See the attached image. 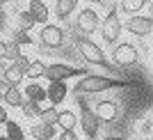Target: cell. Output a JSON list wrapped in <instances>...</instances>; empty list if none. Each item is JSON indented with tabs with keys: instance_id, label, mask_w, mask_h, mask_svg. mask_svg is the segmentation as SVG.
Returning <instances> with one entry per match:
<instances>
[{
	"instance_id": "8992f818",
	"label": "cell",
	"mask_w": 153,
	"mask_h": 140,
	"mask_svg": "<svg viewBox=\"0 0 153 140\" xmlns=\"http://www.w3.org/2000/svg\"><path fill=\"white\" fill-rule=\"evenodd\" d=\"M123 30H128V35L140 39H146L153 35V16H144V14H133L128 16L123 23Z\"/></svg>"
},
{
	"instance_id": "6da1fadb",
	"label": "cell",
	"mask_w": 153,
	"mask_h": 140,
	"mask_svg": "<svg viewBox=\"0 0 153 140\" xmlns=\"http://www.w3.org/2000/svg\"><path fill=\"white\" fill-rule=\"evenodd\" d=\"M126 81H117V78L110 76H98V74H87V76L80 78V83L76 85V92H85V94H101V92H108V90H119L126 87Z\"/></svg>"
},
{
	"instance_id": "cb8c5ba5",
	"label": "cell",
	"mask_w": 153,
	"mask_h": 140,
	"mask_svg": "<svg viewBox=\"0 0 153 140\" xmlns=\"http://www.w3.org/2000/svg\"><path fill=\"white\" fill-rule=\"evenodd\" d=\"M44 71H46V62H41V60H30V67H27V71H25V78H30V81L44 78Z\"/></svg>"
},
{
	"instance_id": "f1b7e54d",
	"label": "cell",
	"mask_w": 153,
	"mask_h": 140,
	"mask_svg": "<svg viewBox=\"0 0 153 140\" xmlns=\"http://www.w3.org/2000/svg\"><path fill=\"white\" fill-rule=\"evenodd\" d=\"M96 5H101L105 12H112V9H117V5H119V2H117V0H98Z\"/></svg>"
},
{
	"instance_id": "2e32d148",
	"label": "cell",
	"mask_w": 153,
	"mask_h": 140,
	"mask_svg": "<svg viewBox=\"0 0 153 140\" xmlns=\"http://www.w3.org/2000/svg\"><path fill=\"white\" fill-rule=\"evenodd\" d=\"M55 126H59V131H76L78 126V115L73 110H57V120H55Z\"/></svg>"
},
{
	"instance_id": "484cf974",
	"label": "cell",
	"mask_w": 153,
	"mask_h": 140,
	"mask_svg": "<svg viewBox=\"0 0 153 140\" xmlns=\"http://www.w3.org/2000/svg\"><path fill=\"white\" fill-rule=\"evenodd\" d=\"M19 55H23V51H21L19 44H14V41H7V48H5V60H9V62H14Z\"/></svg>"
},
{
	"instance_id": "d6986e66",
	"label": "cell",
	"mask_w": 153,
	"mask_h": 140,
	"mask_svg": "<svg viewBox=\"0 0 153 140\" xmlns=\"http://www.w3.org/2000/svg\"><path fill=\"white\" fill-rule=\"evenodd\" d=\"M21 115H23V120H27L32 124V122H39V115H41V103L37 101H23V106H21Z\"/></svg>"
},
{
	"instance_id": "3957f363",
	"label": "cell",
	"mask_w": 153,
	"mask_h": 140,
	"mask_svg": "<svg viewBox=\"0 0 153 140\" xmlns=\"http://www.w3.org/2000/svg\"><path fill=\"white\" fill-rule=\"evenodd\" d=\"M76 48H78V53H80V57H82L85 62L98 64V67H110L108 55L103 53V48L96 44L94 39L82 37V35H80V37H76Z\"/></svg>"
},
{
	"instance_id": "52a82bcc",
	"label": "cell",
	"mask_w": 153,
	"mask_h": 140,
	"mask_svg": "<svg viewBox=\"0 0 153 140\" xmlns=\"http://www.w3.org/2000/svg\"><path fill=\"white\" fill-rule=\"evenodd\" d=\"M87 74H89V71L80 69V67H71V64H64V62H53V64H46L44 78H48L51 83H55V81H66V78L87 76Z\"/></svg>"
},
{
	"instance_id": "4316f807",
	"label": "cell",
	"mask_w": 153,
	"mask_h": 140,
	"mask_svg": "<svg viewBox=\"0 0 153 140\" xmlns=\"http://www.w3.org/2000/svg\"><path fill=\"white\" fill-rule=\"evenodd\" d=\"M137 131H140V135H142V138H149V135L153 133V129H151V122H149V117L140 120V126H137Z\"/></svg>"
},
{
	"instance_id": "d590c367",
	"label": "cell",
	"mask_w": 153,
	"mask_h": 140,
	"mask_svg": "<svg viewBox=\"0 0 153 140\" xmlns=\"http://www.w3.org/2000/svg\"><path fill=\"white\" fill-rule=\"evenodd\" d=\"M105 140H123V138H119V135H114V138H105Z\"/></svg>"
},
{
	"instance_id": "8fae6325",
	"label": "cell",
	"mask_w": 153,
	"mask_h": 140,
	"mask_svg": "<svg viewBox=\"0 0 153 140\" xmlns=\"http://www.w3.org/2000/svg\"><path fill=\"white\" fill-rule=\"evenodd\" d=\"M27 14L39 26L51 23V9H48V5H46L44 0H27Z\"/></svg>"
},
{
	"instance_id": "d6a6232c",
	"label": "cell",
	"mask_w": 153,
	"mask_h": 140,
	"mask_svg": "<svg viewBox=\"0 0 153 140\" xmlns=\"http://www.w3.org/2000/svg\"><path fill=\"white\" fill-rule=\"evenodd\" d=\"M5 48H7V41H2V39H0V60L5 57Z\"/></svg>"
},
{
	"instance_id": "f35d334b",
	"label": "cell",
	"mask_w": 153,
	"mask_h": 140,
	"mask_svg": "<svg viewBox=\"0 0 153 140\" xmlns=\"http://www.w3.org/2000/svg\"><path fill=\"white\" fill-rule=\"evenodd\" d=\"M0 140H7V138H5V135H0Z\"/></svg>"
},
{
	"instance_id": "7c38bea8",
	"label": "cell",
	"mask_w": 153,
	"mask_h": 140,
	"mask_svg": "<svg viewBox=\"0 0 153 140\" xmlns=\"http://www.w3.org/2000/svg\"><path fill=\"white\" fill-rule=\"evenodd\" d=\"M66 94H69V87H66V83H64V81L48 83V87H46V101L53 103L55 108H57L59 103L66 101Z\"/></svg>"
},
{
	"instance_id": "ba28073f",
	"label": "cell",
	"mask_w": 153,
	"mask_h": 140,
	"mask_svg": "<svg viewBox=\"0 0 153 140\" xmlns=\"http://www.w3.org/2000/svg\"><path fill=\"white\" fill-rule=\"evenodd\" d=\"M64 28H59L57 23H46L41 30H39V44L44 46V48H59L64 46Z\"/></svg>"
},
{
	"instance_id": "4dcf8cb0",
	"label": "cell",
	"mask_w": 153,
	"mask_h": 140,
	"mask_svg": "<svg viewBox=\"0 0 153 140\" xmlns=\"http://www.w3.org/2000/svg\"><path fill=\"white\" fill-rule=\"evenodd\" d=\"M7 120H9V113H7V108L0 103V124H5Z\"/></svg>"
},
{
	"instance_id": "5bb4252c",
	"label": "cell",
	"mask_w": 153,
	"mask_h": 140,
	"mask_svg": "<svg viewBox=\"0 0 153 140\" xmlns=\"http://www.w3.org/2000/svg\"><path fill=\"white\" fill-rule=\"evenodd\" d=\"M30 138L34 140H55V124H46V122H32L27 129Z\"/></svg>"
},
{
	"instance_id": "d4e9b609",
	"label": "cell",
	"mask_w": 153,
	"mask_h": 140,
	"mask_svg": "<svg viewBox=\"0 0 153 140\" xmlns=\"http://www.w3.org/2000/svg\"><path fill=\"white\" fill-rule=\"evenodd\" d=\"M9 35H12V41H14V44H19V46H32V44H34V39L30 37V32H23V30H12Z\"/></svg>"
},
{
	"instance_id": "ac0fdd59",
	"label": "cell",
	"mask_w": 153,
	"mask_h": 140,
	"mask_svg": "<svg viewBox=\"0 0 153 140\" xmlns=\"http://www.w3.org/2000/svg\"><path fill=\"white\" fill-rule=\"evenodd\" d=\"M23 96H25L27 101H37V103H41V101H46V87L32 81V83L25 85V90H23Z\"/></svg>"
},
{
	"instance_id": "74e56055",
	"label": "cell",
	"mask_w": 153,
	"mask_h": 140,
	"mask_svg": "<svg viewBox=\"0 0 153 140\" xmlns=\"http://www.w3.org/2000/svg\"><path fill=\"white\" fill-rule=\"evenodd\" d=\"M0 103H2V92H0Z\"/></svg>"
},
{
	"instance_id": "44dd1931",
	"label": "cell",
	"mask_w": 153,
	"mask_h": 140,
	"mask_svg": "<svg viewBox=\"0 0 153 140\" xmlns=\"http://www.w3.org/2000/svg\"><path fill=\"white\" fill-rule=\"evenodd\" d=\"M2 126H5V138H7V140H27V138H25V131L19 126V122L7 120Z\"/></svg>"
},
{
	"instance_id": "4fadbf2b",
	"label": "cell",
	"mask_w": 153,
	"mask_h": 140,
	"mask_svg": "<svg viewBox=\"0 0 153 140\" xmlns=\"http://www.w3.org/2000/svg\"><path fill=\"white\" fill-rule=\"evenodd\" d=\"M78 5H80V0H55V19L57 21H69L73 14L78 12Z\"/></svg>"
},
{
	"instance_id": "836d02e7",
	"label": "cell",
	"mask_w": 153,
	"mask_h": 140,
	"mask_svg": "<svg viewBox=\"0 0 153 140\" xmlns=\"http://www.w3.org/2000/svg\"><path fill=\"white\" fill-rule=\"evenodd\" d=\"M7 87H9V85H7L5 81H2V76H0V92H2V90H7Z\"/></svg>"
},
{
	"instance_id": "f546056e",
	"label": "cell",
	"mask_w": 153,
	"mask_h": 140,
	"mask_svg": "<svg viewBox=\"0 0 153 140\" xmlns=\"http://www.w3.org/2000/svg\"><path fill=\"white\" fill-rule=\"evenodd\" d=\"M57 140H78V135H76V131H62L59 135H55Z\"/></svg>"
},
{
	"instance_id": "7a4b0ae2",
	"label": "cell",
	"mask_w": 153,
	"mask_h": 140,
	"mask_svg": "<svg viewBox=\"0 0 153 140\" xmlns=\"http://www.w3.org/2000/svg\"><path fill=\"white\" fill-rule=\"evenodd\" d=\"M98 32H101L103 44H108V46L119 44V39H121V35H123V21L119 19V12H117V9L108 12L105 19H101Z\"/></svg>"
},
{
	"instance_id": "e575fe53",
	"label": "cell",
	"mask_w": 153,
	"mask_h": 140,
	"mask_svg": "<svg viewBox=\"0 0 153 140\" xmlns=\"http://www.w3.org/2000/svg\"><path fill=\"white\" fill-rule=\"evenodd\" d=\"M146 117H149V122H151V129H153V110H151V113L146 115Z\"/></svg>"
},
{
	"instance_id": "603a6c76",
	"label": "cell",
	"mask_w": 153,
	"mask_h": 140,
	"mask_svg": "<svg viewBox=\"0 0 153 140\" xmlns=\"http://www.w3.org/2000/svg\"><path fill=\"white\" fill-rule=\"evenodd\" d=\"M57 120V108L48 101H41V115H39V122H46V124H55Z\"/></svg>"
},
{
	"instance_id": "83f0119b",
	"label": "cell",
	"mask_w": 153,
	"mask_h": 140,
	"mask_svg": "<svg viewBox=\"0 0 153 140\" xmlns=\"http://www.w3.org/2000/svg\"><path fill=\"white\" fill-rule=\"evenodd\" d=\"M14 64H16V67H19V69L23 71V74H25V71H27V67H30V57H27L25 53H23V55H19L16 60H14Z\"/></svg>"
},
{
	"instance_id": "9a60e30c",
	"label": "cell",
	"mask_w": 153,
	"mask_h": 140,
	"mask_svg": "<svg viewBox=\"0 0 153 140\" xmlns=\"http://www.w3.org/2000/svg\"><path fill=\"white\" fill-rule=\"evenodd\" d=\"M25 101L23 96V90L16 87V85H9L7 90H2V106L5 108H21Z\"/></svg>"
},
{
	"instance_id": "8d00e7d4",
	"label": "cell",
	"mask_w": 153,
	"mask_h": 140,
	"mask_svg": "<svg viewBox=\"0 0 153 140\" xmlns=\"http://www.w3.org/2000/svg\"><path fill=\"white\" fill-rule=\"evenodd\" d=\"M87 2H89V5H96V2H98V0H87Z\"/></svg>"
},
{
	"instance_id": "e0dca14e",
	"label": "cell",
	"mask_w": 153,
	"mask_h": 140,
	"mask_svg": "<svg viewBox=\"0 0 153 140\" xmlns=\"http://www.w3.org/2000/svg\"><path fill=\"white\" fill-rule=\"evenodd\" d=\"M34 26H37V23L32 21V16L27 14V9H16V12H14V30L30 32Z\"/></svg>"
},
{
	"instance_id": "1f68e13d",
	"label": "cell",
	"mask_w": 153,
	"mask_h": 140,
	"mask_svg": "<svg viewBox=\"0 0 153 140\" xmlns=\"http://www.w3.org/2000/svg\"><path fill=\"white\" fill-rule=\"evenodd\" d=\"M9 64H12V62H9V60H5V57L0 60V76H2V74L7 71V67H9Z\"/></svg>"
},
{
	"instance_id": "ffe728a7",
	"label": "cell",
	"mask_w": 153,
	"mask_h": 140,
	"mask_svg": "<svg viewBox=\"0 0 153 140\" xmlns=\"http://www.w3.org/2000/svg\"><path fill=\"white\" fill-rule=\"evenodd\" d=\"M23 78H25V74H23V71H21L14 62L9 64V67H7V71L2 74V81H5L7 85H16V87L23 83Z\"/></svg>"
},
{
	"instance_id": "5b68a950",
	"label": "cell",
	"mask_w": 153,
	"mask_h": 140,
	"mask_svg": "<svg viewBox=\"0 0 153 140\" xmlns=\"http://www.w3.org/2000/svg\"><path fill=\"white\" fill-rule=\"evenodd\" d=\"M110 57H112V62L117 67H135L137 60H140V51L130 41H119V44H114Z\"/></svg>"
},
{
	"instance_id": "7402d4cb",
	"label": "cell",
	"mask_w": 153,
	"mask_h": 140,
	"mask_svg": "<svg viewBox=\"0 0 153 140\" xmlns=\"http://www.w3.org/2000/svg\"><path fill=\"white\" fill-rule=\"evenodd\" d=\"M146 5H149V0H119V7H121V12H126L128 16H133V14H140Z\"/></svg>"
},
{
	"instance_id": "ab89813d",
	"label": "cell",
	"mask_w": 153,
	"mask_h": 140,
	"mask_svg": "<svg viewBox=\"0 0 153 140\" xmlns=\"http://www.w3.org/2000/svg\"><path fill=\"white\" fill-rule=\"evenodd\" d=\"M142 140H149V138H142Z\"/></svg>"
},
{
	"instance_id": "9c48e42d",
	"label": "cell",
	"mask_w": 153,
	"mask_h": 140,
	"mask_svg": "<svg viewBox=\"0 0 153 140\" xmlns=\"http://www.w3.org/2000/svg\"><path fill=\"white\" fill-rule=\"evenodd\" d=\"M78 124L82 126V133L87 140H96L98 138V129H101V122H98V117L94 115V110L87 108L82 103V115L78 117Z\"/></svg>"
},
{
	"instance_id": "30bf717a",
	"label": "cell",
	"mask_w": 153,
	"mask_h": 140,
	"mask_svg": "<svg viewBox=\"0 0 153 140\" xmlns=\"http://www.w3.org/2000/svg\"><path fill=\"white\" fill-rule=\"evenodd\" d=\"M119 103L117 101H108V99H103V101H96L94 106V115L98 117V122H117L119 120Z\"/></svg>"
},
{
	"instance_id": "277c9868",
	"label": "cell",
	"mask_w": 153,
	"mask_h": 140,
	"mask_svg": "<svg viewBox=\"0 0 153 140\" xmlns=\"http://www.w3.org/2000/svg\"><path fill=\"white\" fill-rule=\"evenodd\" d=\"M98 26H101V16H98V12H96L91 5L82 7V9L76 12V30H78V35L89 37V35H94V32L98 30Z\"/></svg>"
}]
</instances>
